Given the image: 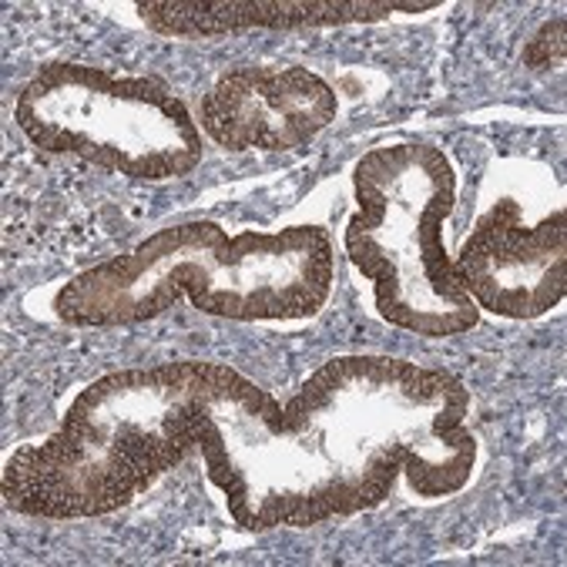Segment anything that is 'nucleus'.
<instances>
[{"instance_id": "423d86ee", "label": "nucleus", "mask_w": 567, "mask_h": 567, "mask_svg": "<svg viewBox=\"0 0 567 567\" xmlns=\"http://www.w3.org/2000/svg\"><path fill=\"white\" fill-rule=\"evenodd\" d=\"M155 31L202 38L246 28H306V24H350L396 14V4H142Z\"/></svg>"}, {"instance_id": "0eeeda50", "label": "nucleus", "mask_w": 567, "mask_h": 567, "mask_svg": "<svg viewBox=\"0 0 567 567\" xmlns=\"http://www.w3.org/2000/svg\"><path fill=\"white\" fill-rule=\"evenodd\" d=\"M560 58H564V21L557 18V21L544 24L540 34L527 44L524 64L527 68H547V64H554Z\"/></svg>"}, {"instance_id": "f257e3e1", "label": "nucleus", "mask_w": 567, "mask_h": 567, "mask_svg": "<svg viewBox=\"0 0 567 567\" xmlns=\"http://www.w3.org/2000/svg\"><path fill=\"white\" fill-rule=\"evenodd\" d=\"M329 279L332 246L322 229L225 236L212 221H192L78 276L54 306L81 326L138 322L182 296L212 316L299 319L326 302Z\"/></svg>"}, {"instance_id": "20e7f679", "label": "nucleus", "mask_w": 567, "mask_h": 567, "mask_svg": "<svg viewBox=\"0 0 567 567\" xmlns=\"http://www.w3.org/2000/svg\"><path fill=\"white\" fill-rule=\"evenodd\" d=\"M467 296L504 316H540L564 299V212L537 229L520 225V205L504 198L477 225L453 262Z\"/></svg>"}, {"instance_id": "7ed1b4c3", "label": "nucleus", "mask_w": 567, "mask_h": 567, "mask_svg": "<svg viewBox=\"0 0 567 567\" xmlns=\"http://www.w3.org/2000/svg\"><path fill=\"white\" fill-rule=\"evenodd\" d=\"M21 128L44 152L81 155L132 178L165 182L202 158L185 104L145 78L91 68H44L18 101Z\"/></svg>"}, {"instance_id": "f03ea898", "label": "nucleus", "mask_w": 567, "mask_h": 567, "mask_svg": "<svg viewBox=\"0 0 567 567\" xmlns=\"http://www.w3.org/2000/svg\"><path fill=\"white\" fill-rule=\"evenodd\" d=\"M360 212L347 229L353 266L377 282L383 319L450 336L477 322V302L461 286L440 243L453 205V172L433 148H380L357 165Z\"/></svg>"}, {"instance_id": "39448f33", "label": "nucleus", "mask_w": 567, "mask_h": 567, "mask_svg": "<svg viewBox=\"0 0 567 567\" xmlns=\"http://www.w3.org/2000/svg\"><path fill=\"white\" fill-rule=\"evenodd\" d=\"M336 91L302 68H239L202 101L205 132L229 152H289L336 115Z\"/></svg>"}]
</instances>
